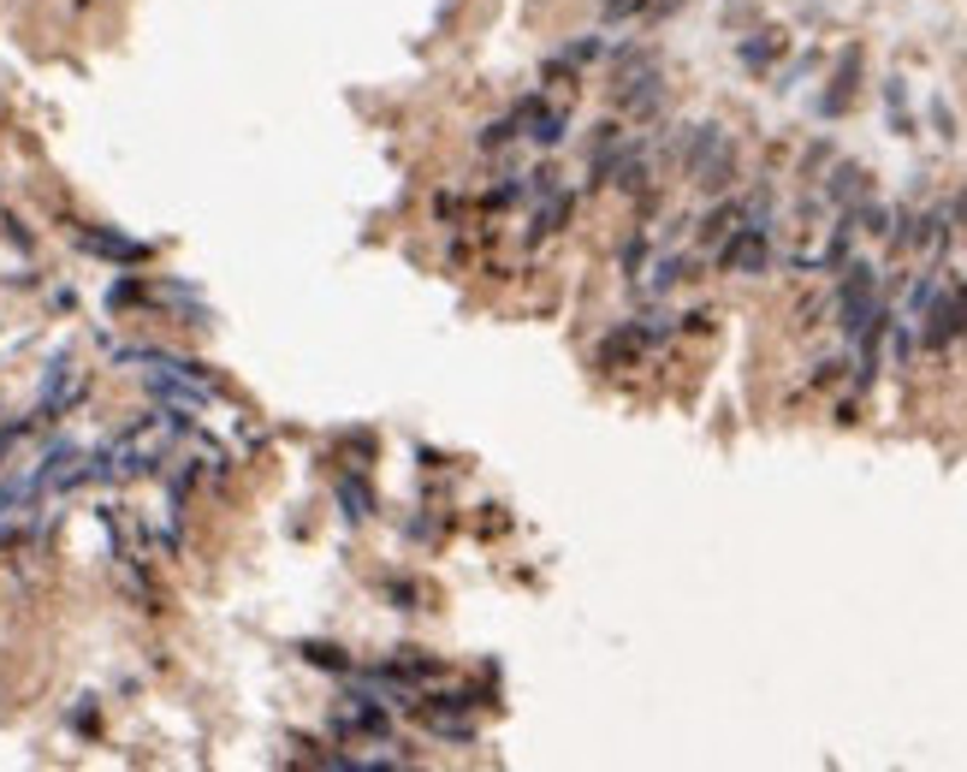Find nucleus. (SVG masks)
<instances>
[{"mask_svg":"<svg viewBox=\"0 0 967 772\" xmlns=\"http://www.w3.org/2000/svg\"><path fill=\"white\" fill-rule=\"evenodd\" d=\"M677 149H683V173H688L695 191H706V197L731 191V179H736V143L718 126H688V137H677Z\"/></svg>","mask_w":967,"mask_h":772,"instance_id":"obj_1","label":"nucleus"},{"mask_svg":"<svg viewBox=\"0 0 967 772\" xmlns=\"http://www.w3.org/2000/svg\"><path fill=\"white\" fill-rule=\"evenodd\" d=\"M612 101H617V108H624L629 119H653V113H659V101H665L659 60H653V54H617Z\"/></svg>","mask_w":967,"mask_h":772,"instance_id":"obj_2","label":"nucleus"},{"mask_svg":"<svg viewBox=\"0 0 967 772\" xmlns=\"http://www.w3.org/2000/svg\"><path fill=\"white\" fill-rule=\"evenodd\" d=\"M914 321H926V328H920L926 351H944L949 339H961L967 333V280H961V273H944L938 291L926 298V309Z\"/></svg>","mask_w":967,"mask_h":772,"instance_id":"obj_3","label":"nucleus"},{"mask_svg":"<svg viewBox=\"0 0 967 772\" xmlns=\"http://www.w3.org/2000/svg\"><path fill=\"white\" fill-rule=\"evenodd\" d=\"M83 399H90V374H83L72 357H60V363L48 369L42 399H37V417H30V422H60V417H72Z\"/></svg>","mask_w":967,"mask_h":772,"instance_id":"obj_4","label":"nucleus"},{"mask_svg":"<svg viewBox=\"0 0 967 772\" xmlns=\"http://www.w3.org/2000/svg\"><path fill=\"white\" fill-rule=\"evenodd\" d=\"M333 731L351 736V743H362V736H369V743H386V736H392V708H380L374 695L356 690L351 701H339V708H333Z\"/></svg>","mask_w":967,"mask_h":772,"instance_id":"obj_5","label":"nucleus"},{"mask_svg":"<svg viewBox=\"0 0 967 772\" xmlns=\"http://www.w3.org/2000/svg\"><path fill=\"white\" fill-rule=\"evenodd\" d=\"M766 262H772V232H759V227H736L718 244V268L724 273H766Z\"/></svg>","mask_w":967,"mask_h":772,"instance_id":"obj_6","label":"nucleus"},{"mask_svg":"<svg viewBox=\"0 0 967 772\" xmlns=\"http://www.w3.org/2000/svg\"><path fill=\"white\" fill-rule=\"evenodd\" d=\"M570 209H576V197H570L564 184H552V191H541V197H534V214H528V250H541L552 232H564Z\"/></svg>","mask_w":967,"mask_h":772,"instance_id":"obj_7","label":"nucleus"},{"mask_svg":"<svg viewBox=\"0 0 967 772\" xmlns=\"http://www.w3.org/2000/svg\"><path fill=\"white\" fill-rule=\"evenodd\" d=\"M78 244L90 250V255H108V262H119V268H143L149 262V244H137V238H119V232H95V227H83L78 232Z\"/></svg>","mask_w":967,"mask_h":772,"instance_id":"obj_8","label":"nucleus"},{"mask_svg":"<svg viewBox=\"0 0 967 772\" xmlns=\"http://www.w3.org/2000/svg\"><path fill=\"white\" fill-rule=\"evenodd\" d=\"M867 197H873L867 167L837 161V167H832V179H825V202H832V209H855V202H867Z\"/></svg>","mask_w":967,"mask_h":772,"instance_id":"obj_9","label":"nucleus"},{"mask_svg":"<svg viewBox=\"0 0 967 772\" xmlns=\"http://www.w3.org/2000/svg\"><path fill=\"white\" fill-rule=\"evenodd\" d=\"M653 345H647V339H642V328H635V321H624V328H612L606 339H600V369H624V363H635V357H647Z\"/></svg>","mask_w":967,"mask_h":772,"instance_id":"obj_10","label":"nucleus"},{"mask_svg":"<svg viewBox=\"0 0 967 772\" xmlns=\"http://www.w3.org/2000/svg\"><path fill=\"white\" fill-rule=\"evenodd\" d=\"M688 268H695L688 255H653V268H647V273H635V285H642L647 298H665L671 285H683V280H688Z\"/></svg>","mask_w":967,"mask_h":772,"instance_id":"obj_11","label":"nucleus"},{"mask_svg":"<svg viewBox=\"0 0 967 772\" xmlns=\"http://www.w3.org/2000/svg\"><path fill=\"white\" fill-rule=\"evenodd\" d=\"M731 232H736V202H718V209H713V214H701V227H695V238H701L706 250L724 244Z\"/></svg>","mask_w":967,"mask_h":772,"instance_id":"obj_12","label":"nucleus"},{"mask_svg":"<svg viewBox=\"0 0 967 772\" xmlns=\"http://www.w3.org/2000/svg\"><path fill=\"white\" fill-rule=\"evenodd\" d=\"M778 48H784L778 30H759L754 42H742V66H754V72H759V66H772V54H778Z\"/></svg>","mask_w":967,"mask_h":772,"instance_id":"obj_13","label":"nucleus"},{"mask_svg":"<svg viewBox=\"0 0 967 772\" xmlns=\"http://www.w3.org/2000/svg\"><path fill=\"white\" fill-rule=\"evenodd\" d=\"M303 660L321 665V672H344V678H351V660H344V648H333V642H303Z\"/></svg>","mask_w":967,"mask_h":772,"instance_id":"obj_14","label":"nucleus"},{"mask_svg":"<svg viewBox=\"0 0 967 772\" xmlns=\"http://www.w3.org/2000/svg\"><path fill=\"white\" fill-rule=\"evenodd\" d=\"M516 137H523V126H516V119H511V108H505V113H498L487 131H481V149H511Z\"/></svg>","mask_w":967,"mask_h":772,"instance_id":"obj_15","label":"nucleus"},{"mask_svg":"<svg viewBox=\"0 0 967 772\" xmlns=\"http://www.w3.org/2000/svg\"><path fill=\"white\" fill-rule=\"evenodd\" d=\"M339 505H344V518H369V488H356V475H344L339 482Z\"/></svg>","mask_w":967,"mask_h":772,"instance_id":"obj_16","label":"nucleus"},{"mask_svg":"<svg viewBox=\"0 0 967 772\" xmlns=\"http://www.w3.org/2000/svg\"><path fill=\"white\" fill-rule=\"evenodd\" d=\"M647 12H653V0H600V19H612V24L647 19Z\"/></svg>","mask_w":967,"mask_h":772,"instance_id":"obj_17","label":"nucleus"},{"mask_svg":"<svg viewBox=\"0 0 967 772\" xmlns=\"http://www.w3.org/2000/svg\"><path fill=\"white\" fill-rule=\"evenodd\" d=\"M30 428H37V422H30V417H19V422H0V470H7V458L19 452V440L30 434Z\"/></svg>","mask_w":967,"mask_h":772,"instance_id":"obj_18","label":"nucleus"},{"mask_svg":"<svg viewBox=\"0 0 967 772\" xmlns=\"http://www.w3.org/2000/svg\"><path fill=\"white\" fill-rule=\"evenodd\" d=\"M108 303H113V309H131V303H149V291L137 285V280H119V285L108 291Z\"/></svg>","mask_w":967,"mask_h":772,"instance_id":"obj_19","label":"nucleus"},{"mask_svg":"<svg viewBox=\"0 0 967 772\" xmlns=\"http://www.w3.org/2000/svg\"><path fill=\"white\" fill-rule=\"evenodd\" d=\"M843 369H849L843 357H825V363H819L814 374H807V387H832V381H843Z\"/></svg>","mask_w":967,"mask_h":772,"instance_id":"obj_20","label":"nucleus"},{"mask_svg":"<svg viewBox=\"0 0 967 772\" xmlns=\"http://www.w3.org/2000/svg\"><path fill=\"white\" fill-rule=\"evenodd\" d=\"M434 214H440V220H457V214H463V197H452V191H440V202H434Z\"/></svg>","mask_w":967,"mask_h":772,"instance_id":"obj_21","label":"nucleus"}]
</instances>
